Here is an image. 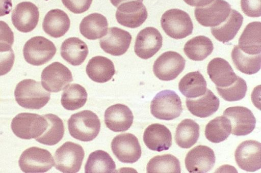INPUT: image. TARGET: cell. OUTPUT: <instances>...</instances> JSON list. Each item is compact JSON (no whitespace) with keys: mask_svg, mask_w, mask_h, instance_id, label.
Returning a JSON list of instances; mask_svg holds the SVG:
<instances>
[{"mask_svg":"<svg viewBox=\"0 0 261 173\" xmlns=\"http://www.w3.org/2000/svg\"><path fill=\"white\" fill-rule=\"evenodd\" d=\"M15 99L21 107L30 109H39L50 98V93L43 88L39 81L25 79L20 81L14 91Z\"/></svg>","mask_w":261,"mask_h":173,"instance_id":"1","label":"cell"},{"mask_svg":"<svg viewBox=\"0 0 261 173\" xmlns=\"http://www.w3.org/2000/svg\"><path fill=\"white\" fill-rule=\"evenodd\" d=\"M100 125L98 116L89 110L74 113L68 120V128L70 135L85 142L92 141L97 137Z\"/></svg>","mask_w":261,"mask_h":173,"instance_id":"2","label":"cell"},{"mask_svg":"<svg viewBox=\"0 0 261 173\" xmlns=\"http://www.w3.org/2000/svg\"><path fill=\"white\" fill-rule=\"evenodd\" d=\"M47 125V120L44 115L23 112L13 119L11 127L17 137L31 139L40 136L45 131Z\"/></svg>","mask_w":261,"mask_h":173,"instance_id":"3","label":"cell"},{"mask_svg":"<svg viewBox=\"0 0 261 173\" xmlns=\"http://www.w3.org/2000/svg\"><path fill=\"white\" fill-rule=\"evenodd\" d=\"M150 112L154 117L160 120L170 121L176 119L182 112L181 99L173 91H162L151 101Z\"/></svg>","mask_w":261,"mask_h":173,"instance_id":"4","label":"cell"},{"mask_svg":"<svg viewBox=\"0 0 261 173\" xmlns=\"http://www.w3.org/2000/svg\"><path fill=\"white\" fill-rule=\"evenodd\" d=\"M161 25L168 36L177 40L190 35L193 30L189 15L178 9L166 11L161 17Z\"/></svg>","mask_w":261,"mask_h":173,"instance_id":"5","label":"cell"},{"mask_svg":"<svg viewBox=\"0 0 261 173\" xmlns=\"http://www.w3.org/2000/svg\"><path fill=\"white\" fill-rule=\"evenodd\" d=\"M84 155V150L81 145L67 141L55 152V167L64 173L77 172L81 169Z\"/></svg>","mask_w":261,"mask_h":173,"instance_id":"6","label":"cell"},{"mask_svg":"<svg viewBox=\"0 0 261 173\" xmlns=\"http://www.w3.org/2000/svg\"><path fill=\"white\" fill-rule=\"evenodd\" d=\"M57 48L53 42L43 36L30 39L23 48L25 61L34 66H41L49 62L54 56Z\"/></svg>","mask_w":261,"mask_h":173,"instance_id":"7","label":"cell"},{"mask_svg":"<svg viewBox=\"0 0 261 173\" xmlns=\"http://www.w3.org/2000/svg\"><path fill=\"white\" fill-rule=\"evenodd\" d=\"M51 153L46 149L32 147L24 150L20 156L18 164L24 172H45L54 165Z\"/></svg>","mask_w":261,"mask_h":173,"instance_id":"8","label":"cell"},{"mask_svg":"<svg viewBox=\"0 0 261 173\" xmlns=\"http://www.w3.org/2000/svg\"><path fill=\"white\" fill-rule=\"evenodd\" d=\"M185 64V59L179 53L168 51L154 61L153 72L159 79L170 81L175 79L182 72Z\"/></svg>","mask_w":261,"mask_h":173,"instance_id":"9","label":"cell"},{"mask_svg":"<svg viewBox=\"0 0 261 173\" xmlns=\"http://www.w3.org/2000/svg\"><path fill=\"white\" fill-rule=\"evenodd\" d=\"M231 10L230 4L224 0H213L203 7L194 10L195 17L201 25L215 27L226 20Z\"/></svg>","mask_w":261,"mask_h":173,"instance_id":"10","label":"cell"},{"mask_svg":"<svg viewBox=\"0 0 261 173\" xmlns=\"http://www.w3.org/2000/svg\"><path fill=\"white\" fill-rule=\"evenodd\" d=\"M111 149L116 158L120 162L125 163L137 162L142 154L138 138L129 133L116 136L112 141Z\"/></svg>","mask_w":261,"mask_h":173,"instance_id":"11","label":"cell"},{"mask_svg":"<svg viewBox=\"0 0 261 173\" xmlns=\"http://www.w3.org/2000/svg\"><path fill=\"white\" fill-rule=\"evenodd\" d=\"M41 77L43 88L54 93L64 89L73 81L70 70L58 62H54L46 67L42 72Z\"/></svg>","mask_w":261,"mask_h":173,"instance_id":"12","label":"cell"},{"mask_svg":"<svg viewBox=\"0 0 261 173\" xmlns=\"http://www.w3.org/2000/svg\"><path fill=\"white\" fill-rule=\"evenodd\" d=\"M261 145L254 140H247L241 142L234 152L236 162L242 169L250 172L261 168Z\"/></svg>","mask_w":261,"mask_h":173,"instance_id":"13","label":"cell"},{"mask_svg":"<svg viewBox=\"0 0 261 173\" xmlns=\"http://www.w3.org/2000/svg\"><path fill=\"white\" fill-rule=\"evenodd\" d=\"M223 116L231 123V133L237 136H244L251 133L256 125V119L248 108L237 106L227 108Z\"/></svg>","mask_w":261,"mask_h":173,"instance_id":"14","label":"cell"},{"mask_svg":"<svg viewBox=\"0 0 261 173\" xmlns=\"http://www.w3.org/2000/svg\"><path fill=\"white\" fill-rule=\"evenodd\" d=\"M163 37L155 27H146L140 31L136 38L134 51L142 59L153 56L162 46Z\"/></svg>","mask_w":261,"mask_h":173,"instance_id":"15","label":"cell"},{"mask_svg":"<svg viewBox=\"0 0 261 173\" xmlns=\"http://www.w3.org/2000/svg\"><path fill=\"white\" fill-rule=\"evenodd\" d=\"M115 16L120 24L134 28L139 27L145 22L148 13L142 2L130 1L120 5Z\"/></svg>","mask_w":261,"mask_h":173,"instance_id":"16","label":"cell"},{"mask_svg":"<svg viewBox=\"0 0 261 173\" xmlns=\"http://www.w3.org/2000/svg\"><path fill=\"white\" fill-rule=\"evenodd\" d=\"M215 155L214 151L206 146L199 145L187 154L185 166L191 173H206L214 167Z\"/></svg>","mask_w":261,"mask_h":173,"instance_id":"17","label":"cell"},{"mask_svg":"<svg viewBox=\"0 0 261 173\" xmlns=\"http://www.w3.org/2000/svg\"><path fill=\"white\" fill-rule=\"evenodd\" d=\"M132 36L129 32L117 27L108 29L107 34L99 40L101 49L114 56L124 54L129 47Z\"/></svg>","mask_w":261,"mask_h":173,"instance_id":"18","label":"cell"},{"mask_svg":"<svg viewBox=\"0 0 261 173\" xmlns=\"http://www.w3.org/2000/svg\"><path fill=\"white\" fill-rule=\"evenodd\" d=\"M39 18L38 7L30 2H22L18 4L11 15L13 25L22 33H29L35 29L38 24Z\"/></svg>","mask_w":261,"mask_h":173,"instance_id":"19","label":"cell"},{"mask_svg":"<svg viewBox=\"0 0 261 173\" xmlns=\"http://www.w3.org/2000/svg\"><path fill=\"white\" fill-rule=\"evenodd\" d=\"M105 123L106 126L114 132L127 130L133 123L134 116L130 108L122 104H116L105 111Z\"/></svg>","mask_w":261,"mask_h":173,"instance_id":"20","label":"cell"},{"mask_svg":"<svg viewBox=\"0 0 261 173\" xmlns=\"http://www.w3.org/2000/svg\"><path fill=\"white\" fill-rule=\"evenodd\" d=\"M146 146L152 151L161 152L168 150L172 145V135L165 125L154 123L149 125L143 136Z\"/></svg>","mask_w":261,"mask_h":173,"instance_id":"21","label":"cell"},{"mask_svg":"<svg viewBox=\"0 0 261 173\" xmlns=\"http://www.w3.org/2000/svg\"><path fill=\"white\" fill-rule=\"evenodd\" d=\"M207 72L216 87L221 88L231 85L238 77L229 63L221 57L214 58L208 63Z\"/></svg>","mask_w":261,"mask_h":173,"instance_id":"22","label":"cell"},{"mask_svg":"<svg viewBox=\"0 0 261 173\" xmlns=\"http://www.w3.org/2000/svg\"><path fill=\"white\" fill-rule=\"evenodd\" d=\"M189 111L194 116L201 118L210 117L219 108V98L210 89H207L202 96L195 98L186 99Z\"/></svg>","mask_w":261,"mask_h":173,"instance_id":"23","label":"cell"},{"mask_svg":"<svg viewBox=\"0 0 261 173\" xmlns=\"http://www.w3.org/2000/svg\"><path fill=\"white\" fill-rule=\"evenodd\" d=\"M86 72L88 77L93 81L104 83L112 78L116 71L111 60L103 56L97 55L89 61Z\"/></svg>","mask_w":261,"mask_h":173,"instance_id":"24","label":"cell"},{"mask_svg":"<svg viewBox=\"0 0 261 173\" xmlns=\"http://www.w3.org/2000/svg\"><path fill=\"white\" fill-rule=\"evenodd\" d=\"M70 25V21L67 14L62 10L56 9L47 13L43 21L42 28L48 35L58 38L67 32Z\"/></svg>","mask_w":261,"mask_h":173,"instance_id":"25","label":"cell"},{"mask_svg":"<svg viewBox=\"0 0 261 173\" xmlns=\"http://www.w3.org/2000/svg\"><path fill=\"white\" fill-rule=\"evenodd\" d=\"M243 21L242 15L231 9L230 14L225 21L217 26L211 27L212 34L216 39L223 43L228 42L234 38Z\"/></svg>","mask_w":261,"mask_h":173,"instance_id":"26","label":"cell"},{"mask_svg":"<svg viewBox=\"0 0 261 173\" xmlns=\"http://www.w3.org/2000/svg\"><path fill=\"white\" fill-rule=\"evenodd\" d=\"M88 52L87 44L76 37L65 39L60 49L62 58L70 65L75 66L81 65L85 61Z\"/></svg>","mask_w":261,"mask_h":173,"instance_id":"27","label":"cell"},{"mask_svg":"<svg viewBox=\"0 0 261 173\" xmlns=\"http://www.w3.org/2000/svg\"><path fill=\"white\" fill-rule=\"evenodd\" d=\"M108 22L103 15L93 13L85 17L80 24L81 34L89 40H94L104 36L107 33Z\"/></svg>","mask_w":261,"mask_h":173,"instance_id":"28","label":"cell"},{"mask_svg":"<svg viewBox=\"0 0 261 173\" xmlns=\"http://www.w3.org/2000/svg\"><path fill=\"white\" fill-rule=\"evenodd\" d=\"M260 22L253 21L244 28L238 41V46L244 52L251 55L260 53Z\"/></svg>","mask_w":261,"mask_h":173,"instance_id":"29","label":"cell"},{"mask_svg":"<svg viewBox=\"0 0 261 173\" xmlns=\"http://www.w3.org/2000/svg\"><path fill=\"white\" fill-rule=\"evenodd\" d=\"M207 83L199 71L186 74L178 83V89L188 98H195L203 95L206 91Z\"/></svg>","mask_w":261,"mask_h":173,"instance_id":"30","label":"cell"},{"mask_svg":"<svg viewBox=\"0 0 261 173\" xmlns=\"http://www.w3.org/2000/svg\"><path fill=\"white\" fill-rule=\"evenodd\" d=\"M214 49L211 40L204 36H198L188 40L184 51L186 56L193 61H201L210 55Z\"/></svg>","mask_w":261,"mask_h":173,"instance_id":"31","label":"cell"},{"mask_svg":"<svg viewBox=\"0 0 261 173\" xmlns=\"http://www.w3.org/2000/svg\"><path fill=\"white\" fill-rule=\"evenodd\" d=\"M199 137V126L194 120L186 119L177 126L175 134L176 144L180 148L189 149L195 145Z\"/></svg>","mask_w":261,"mask_h":173,"instance_id":"32","label":"cell"},{"mask_svg":"<svg viewBox=\"0 0 261 173\" xmlns=\"http://www.w3.org/2000/svg\"><path fill=\"white\" fill-rule=\"evenodd\" d=\"M231 56L236 68L244 74L252 75L258 72L260 69V53L248 54L242 51L238 45H234Z\"/></svg>","mask_w":261,"mask_h":173,"instance_id":"33","label":"cell"},{"mask_svg":"<svg viewBox=\"0 0 261 173\" xmlns=\"http://www.w3.org/2000/svg\"><path fill=\"white\" fill-rule=\"evenodd\" d=\"M116 164L111 156L102 150L95 151L89 155L85 166L86 173H112Z\"/></svg>","mask_w":261,"mask_h":173,"instance_id":"34","label":"cell"},{"mask_svg":"<svg viewBox=\"0 0 261 173\" xmlns=\"http://www.w3.org/2000/svg\"><path fill=\"white\" fill-rule=\"evenodd\" d=\"M44 116L47 120V128L44 132L35 140L45 145H56L61 140L64 134L63 122L54 114L48 113Z\"/></svg>","mask_w":261,"mask_h":173,"instance_id":"35","label":"cell"},{"mask_svg":"<svg viewBox=\"0 0 261 173\" xmlns=\"http://www.w3.org/2000/svg\"><path fill=\"white\" fill-rule=\"evenodd\" d=\"M86 89L77 83L67 85L62 93L61 102L63 107L68 110H74L82 107L87 99Z\"/></svg>","mask_w":261,"mask_h":173,"instance_id":"36","label":"cell"},{"mask_svg":"<svg viewBox=\"0 0 261 173\" xmlns=\"http://www.w3.org/2000/svg\"><path fill=\"white\" fill-rule=\"evenodd\" d=\"M231 130V123L228 118L224 116L217 117L206 124L205 136L211 142L219 143L229 136Z\"/></svg>","mask_w":261,"mask_h":173,"instance_id":"37","label":"cell"},{"mask_svg":"<svg viewBox=\"0 0 261 173\" xmlns=\"http://www.w3.org/2000/svg\"><path fill=\"white\" fill-rule=\"evenodd\" d=\"M146 171L148 173H180V162L171 154L155 156L148 162Z\"/></svg>","mask_w":261,"mask_h":173,"instance_id":"38","label":"cell"},{"mask_svg":"<svg viewBox=\"0 0 261 173\" xmlns=\"http://www.w3.org/2000/svg\"><path fill=\"white\" fill-rule=\"evenodd\" d=\"M219 95L225 100L232 102L242 99L246 95L247 85L245 80L238 76L237 80L226 88L216 87Z\"/></svg>","mask_w":261,"mask_h":173,"instance_id":"39","label":"cell"},{"mask_svg":"<svg viewBox=\"0 0 261 173\" xmlns=\"http://www.w3.org/2000/svg\"><path fill=\"white\" fill-rule=\"evenodd\" d=\"M12 46L8 43H0V76L10 71L15 61V54Z\"/></svg>","mask_w":261,"mask_h":173,"instance_id":"40","label":"cell"},{"mask_svg":"<svg viewBox=\"0 0 261 173\" xmlns=\"http://www.w3.org/2000/svg\"><path fill=\"white\" fill-rule=\"evenodd\" d=\"M243 13L250 17H258L261 15L260 0H241Z\"/></svg>","mask_w":261,"mask_h":173,"instance_id":"41","label":"cell"},{"mask_svg":"<svg viewBox=\"0 0 261 173\" xmlns=\"http://www.w3.org/2000/svg\"><path fill=\"white\" fill-rule=\"evenodd\" d=\"M65 7L75 14H81L87 11L92 0H61Z\"/></svg>","mask_w":261,"mask_h":173,"instance_id":"42","label":"cell"},{"mask_svg":"<svg viewBox=\"0 0 261 173\" xmlns=\"http://www.w3.org/2000/svg\"><path fill=\"white\" fill-rule=\"evenodd\" d=\"M14 38L13 32L7 23L0 21V43H8L12 46Z\"/></svg>","mask_w":261,"mask_h":173,"instance_id":"43","label":"cell"},{"mask_svg":"<svg viewBox=\"0 0 261 173\" xmlns=\"http://www.w3.org/2000/svg\"><path fill=\"white\" fill-rule=\"evenodd\" d=\"M12 8L11 0H0V17L9 14Z\"/></svg>","mask_w":261,"mask_h":173,"instance_id":"44","label":"cell"},{"mask_svg":"<svg viewBox=\"0 0 261 173\" xmlns=\"http://www.w3.org/2000/svg\"><path fill=\"white\" fill-rule=\"evenodd\" d=\"M213 0H184L188 5L196 7H203L211 3Z\"/></svg>","mask_w":261,"mask_h":173,"instance_id":"45","label":"cell"},{"mask_svg":"<svg viewBox=\"0 0 261 173\" xmlns=\"http://www.w3.org/2000/svg\"><path fill=\"white\" fill-rule=\"evenodd\" d=\"M130 1H138L142 2L143 0H110L112 4L115 7H118L122 3Z\"/></svg>","mask_w":261,"mask_h":173,"instance_id":"46","label":"cell"}]
</instances>
